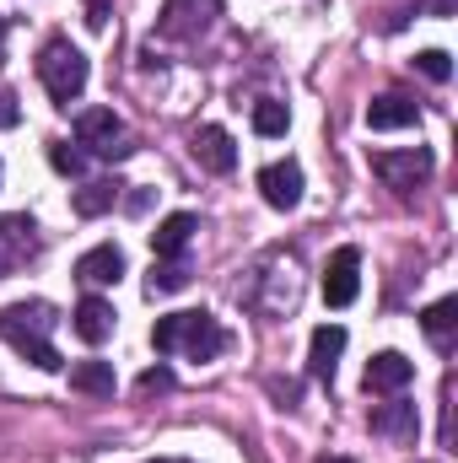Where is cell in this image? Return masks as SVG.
I'll return each instance as SVG.
<instances>
[{"instance_id":"1","label":"cell","mask_w":458,"mask_h":463,"mask_svg":"<svg viewBox=\"0 0 458 463\" xmlns=\"http://www.w3.org/2000/svg\"><path fill=\"white\" fill-rule=\"evenodd\" d=\"M237 302L248 313H259V318H291L302 307V264H297V253H286V248L259 253L237 280Z\"/></svg>"},{"instance_id":"2","label":"cell","mask_w":458,"mask_h":463,"mask_svg":"<svg viewBox=\"0 0 458 463\" xmlns=\"http://www.w3.org/2000/svg\"><path fill=\"white\" fill-rule=\"evenodd\" d=\"M54 324H60V313L49 307V302H11L5 313H0V340L16 350V355H27L38 372H60L65 361H60V350L49 345V335H54Z\"/></svg>"},{"instance_id":"3","label":"cell","mask_w":458,"mask_h":463,"mask_svg":"<svg viewBox=\"0 0 458 463\" xmlns=\"http://www.w3.org/2000/svg\"><path fill=\"white\" fill-rule=\"evenodd\" d=\"M157 355H189V361H216L227 350V329L211 313H167L151 329Z\"/></svg>"},{"instance_id":"4","label":"cell","mask_w":458,"mask_h":463,"mask_svg":"<svg viewBox=\"0 0 458 463\" xmlns=\"http://www.w3.org/2000/svg\"><path fill=\"white\" fill-rule=\"evenodd\" d=\"M87 76H92V65H87V54H81L71 38H49V43L38 49V81H43V92H49L54 109L81 103Z\"/></svg>"},{"instance_id":"5","label":"cell","mask_w":458,"mask_h":463,"mask_svg":"<svg viewBox=\"0 0 458 463\" xmlns=\"http://www.w3.org/2000/svg\"><path fill=\"white\" fill-rule=\"evenodd\" d=\"M76 140H81L92 156H103V162L135 156V135L124 129V118H119L114 109H81V114H76Z\"/></svg>"},{"instance_id":"6","label":"cell","mask_w":458,"mask_h":463,"mask_svg":"<svg viewBox=\"0 0 458 463\" xmlns=\"http://www.w3.org/2000/svg\"><path fill=\"white\" fill-rule=\"evenodd\" d=\"M216 22H222V0H162L157 33L173 38V43H195V38H205Z\"/></svg>"},{"instance_id":"7","label":"cell","mask_w":458,"mask_h":463,"mask_svg":"<svg viewBox=\"0 0 458 463\" xmlns=\"http://www.w3.org/2000/svg\"><path fill=\"white\" fill-rule=\"evenodd\" d=\"M432 151L426 146H410V151H372V173L388 184V189H399V194H410L415 184H426L432 178Z\"/></svg>"},{"instance_id":"8","label":"cell","mask_w":458,"mask_h":463,"mask_svg":"<svg viewBox=\"0 0 458 463\" xmlns=\"http://www.w3.org/2000/svg\"><path fill=\"white\" fill-rule=\"evenodd\" d=\"M43 248V237L33 227V216H0V280L16 275L22 264H33Z\"/></svg>"},{"instance_id":"9","label":"cell","mask_w":458,"mask_h":463,"mask_svg":"<svg viewBox=\"0 0 458 463\" xmlns=\"http://www.w3.org/2000/svg\"><path fill=\"white\" fill-rule=\"evenodd\" d=\"M361 291V248H335L329 269H324V302L329 307H350Z\"/></svg>"},{"instance_id":"10","label":"cell","mask_w":458,"mask_h":463,"mask_svg":"<svg viewBox=\"0 0 458 463\" xmlns=\"http://www.w3.org/2000/svg\"><path fill=\"white\" fill-rule=\"evenodd\" d=\"M259 194H264L270 211H297V205H302V167H297L291 156L259 167Z\"/></svg>"},{"instance_id":"11","label":"cell","mask_w":458,"mask_h":463,"mask_svg":"<svg viewBox=\"0 0 458 463\" xmlns=\"http://www.w3.org/2000/svg\"><path fill=\"white\" fill-rule=\"evenodd\" d=\"M189 151H195V162L211 167V173H232V167H237V146H232V135L222 124H200V129L189 135Z\"/></svg>"},{"instance_id":"12","label":"cell","mask_w":458,"mask_h":463,"mask_svg":"<svg viewBox=\"0 0 458 463\" xmlns=\"http://www.w3.org/2000/svg\"><path fill=\"white\" fill-rule=\"evenodd\" d=\"M114 324H119L114 302H103L98 291H92V297H81V302H76V313H71V329H76V340H87V345H103V340L114 335Z\"/></svg>"},{"instance_id":"13","label":"cell","mask_w":458,"mask_h":463,"mask_svg":"<svg viewBox=\"0 0 458 463\" xmlns=\"http://www.w3.org/2000/svg\"><path fill=\"white\" fill-rule=\"evenodd\" d=\"M410 377H415V366L399 355V350H377L372 361H367V393H399V388H410Z\"/></svg>"},{"instance_id":"14","label":"cell","mask_w":458,"mask_h":463,"mask_svg":"<svg viewBox=\"0 0 458 463\" xmlns=\"http://www.w3.org/2000/svg\"><path fill=\"white\" fill-rule=\"evenodd\" d=\"M119 275H124V253H119L114 242H98V248H87V253L76 259V280H81L87 291L114 286Z\"/></svg>"},{"instance_id":"15","label":"cell","mask_w":458,"mask_h":463,"mask_svg":"<svg viewBox=\"0 0 458 463\" xmlns=\"http://www.w3.org/2000/svg\"><path fill=\"white\" fill-rule=\"evenodd\" d=\"M410 124H421V103L405 92H383L367 103V129H410Z\"/></svg>"},{"instance_id":"16","label":"cell","mask_w":458,"mask_h":463,"mask_svg":"<svg viewBox=\"0 0 458 463\" xmlns=\"http://www.w3.org/2000/svg\"><path fill=\"white\" fill-rule=\"evenodd\" d=\"M340 350H345V329L340 324H319V329H313V345H308V372H313L319 383H335Z\"/></svg>"},{"instance_id":"17","label":"cell","mask_w":458,"mask_h":463,"mask_svg":"<svg viewBox=\"0 0 458 463\" xmlns=\"http://www.w3.org/2000/svg\"><path fill=\"white\" fill-rule=\"evenodd\" d=\"M195 232H200V222H195L189 211H173V216H162L157 232H151V253H157V259H178Z\"/></svg>"},{"instance_id":"18","label":"cell","mask_w":458,"mask_h":463,"mask_svg":"<svg viewBox=\"0 0 458 463\" xmlns=\"http://www.w3.org/2000/svg\"><path fill=\"white\" fill-rule=\"evenodd\" d=\"M372 431H377V437H394V442H415V431H421V420H415V404L394 399V404L372 410Z\"/></svg>"},{"instance_id":"19","label":"cell","mask_w":458,"mask_h":463,"mask_svg":"<svg viewBox=\"0 0 458 463\" xmlns=\"http://www.w3.org/2000/svg\"><path fill=\"white\" fill-rule=\"evenodd\" d=\"M71 388L87 393V399H114V388H119L114 361H76L71 366Z\"/></svg>"},{"instance_id":"20","label":"cell","mask_w":458,"mask_h":463,"mask_svg":"<svg viewBox=\"0 0 458 463\" xmlns=\"http://www.w3.org/2000/svg\"><path fill=\"white\" fill-rule=\"evenodd\" d=\"M421 329H426V340L437 350H453V329H458V297H443V302H432L426 313H421Z\"/></svg>"},{"instance_id":"21","label":"cell","mask_w":458,"mask_h":463,"mask_svg":"<svg viewBox=\"0 0 458 463\" xmlns=\"http://www.w3.org/2000/svg\"><path fill=\"white\" fill-rule=\"evenodd\" d=\"M184 286H189V264H184V259H157L151 275H146V291H151V297H173V291H184Z\"/></svg>"},{"instance_id":"22","label":"cell","mask_w":458,"mask_h":463,"mask_svg":"<svg viewBox=\"0 0 458 463\" xmlns=\"http://www.w3.org/2000/svg\"><path fill=\"white\" fill-rule=\"evenodd\" d=\"M114 200H119V184L114 178H98V184L76 189V216H103V211H114Z\"/></svg>"},{"instance_id":"23","label":"cell","mask_w":458,"mask_h":463,"mask_svg":"<svg viewBox=\"0 0 458 463\" xmlns=\"http://www.w3.org/2000/svg\"><path fill=\"white\" fill-rule=\"evenodd\" d=\"M286 124H291V114H286V103H275V98H264V103H253V129H259L264 140H275V135H286Z\"/></svg>"},{"instance_id":"24","label":"cell","mask_w":458,"mask_h":463,"mask_svg":"<svg viewBox=\"0 0 458 463\" xmlns=\"http://www.w3.org/2000/svg\"><path fill=\"white\" fill-rule=\"evenodd\" d=\"M49 162H54V173H65V178H81V167H87V151H76L71 140H49Z\"/></svg>"},{"instance_id":"25","label":"cell","mask_w":458,"mask_h":463,"mask_svg":"<svg viewBox=\"0 0 458 463\" xmlns=\"http://www.w3.org/2000/svg\"><path fill=\"white\" fill-rule=\"evenodd\" d=\"M415 71L432 76V81H448V76H453V60H448L443 49H426V54H415Z\"/></svg>"},{"instance_id":"26","label":"cell","mask_w":458,"mask_h":463,"mask_svg":"<svg viewBox=\"0 0 458 463\" xmlns=\"http://www.w3.org/2000/svg\"><path fill=\"white\" fill-rule=\"evenodd\" d=\"M167 388H173V372H167V366L140 372V393H167Z\"/></svg>"},{"instance_id":"27","label":"cell","mask_w":458,"mask_h":463,"mask_svg":"<svg viewBox=\"0 0 458 463\" xmlns=\"http://www.w3.org/2000/svg\"><path fill=\"white\" fill-rule=\"evenodd\" d=\"M16 118H22V109H16V98H11V92H0V129H11Z\"/></svg>"},{"instance_id":"28","label":"cell","mask_w":458,"mask_h":463,"mask_svg":"<svg viewBox=\"0 0 458 463\" xmlns=\"http://www.w3.org/2000/svg\"><path fill=\"white\" fill-rule=\"evenodd\" d=\"M270 393L286 399V404H297V383H270Z\"/></svg>"},{"instance_id":"29","label":"cell","mask_w":458,"mask_h":463,"mask_svg":"<svg viewBox=\"0 0 458 463\" xmlns=\"http://www.w3.org/2000/svg\"><path fill=\"white\" fill-rule=\"evenodd\" d=\"M146 463H195V458H146Z\"/></svg>"},{"instance_id":"30","label":"cell","mask_w":458,"mask_h":463,"mask_svg":"<svg viewBox=\"0 0 458 463\" xmlns=\"http://www.w3.org/2000/svg\"><path fill=\"white\" fill-rule=\"evenodd\" d=\"M0 43H5V16H0Z\"/></svg>"},{"instance_id":"31","label":"cell","mask_w":458,"mask_h":463,"mask_svg":"<svg viewBox=\"0 0 458 463\" xmlns=\"http://www.w3.org/2000/svg\"><path fill=\"white\" fill-rule=\"evenodd\" d=\"M319 463H350V458H319Z\"/></svg>"},{"instance_id":"32","label":"cell","mask_w":458,"mask_h":463,"mask_svg":"<svg viewBox=\"0 0 458 463\" xmlns=\"http://www.w3.org/2000/svg\"><path fill=\"white\" fill-rule=\"evenodd\" d=\"M0 173H5V167H0Z\"/></svg>"}]
</instances>
